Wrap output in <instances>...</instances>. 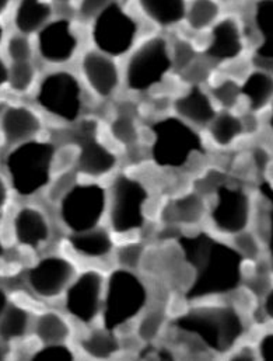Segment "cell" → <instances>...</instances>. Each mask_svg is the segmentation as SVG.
I'll list each match as a JSON object with an SVG mask.
<instances>
[{
	"label": "cell",
	"mask_w": 273,
	"mask_h": 361,
	"mask_svg": "<svg viewBox=\"0 0 273 361\" xmlns=\"http://www.w3.org/2000/svg\"><path fill=\"white\" fill-rule=\"evenodd\" d=\"M246 121L230 110L217 113L208 126L210 140L219 148L231 147L246 133Z\"/></svg>",
	"instance_id": "d4e9b609"
},
{
	"label": "cell",
	"mask_w": 273,
	"mask_h": 361,
	"mask_svg": "<svg viewBox=\"0 0 273 361\" xmlns=\"http://www.w3.org/2000/svg\"><path fill=\"white\" fill-rule=\"evenodd\" d=\"M0 359H1V353H0Z\"/></svg>",
	"instance_id": "6f0895ef"
},
{
	"label": "cell",
	"mask_w": 273,
	"mask_h": 361,
	"mask_svg": "<svg viewBox=\"0 0 273 361\" xmlns=\"http://www.w3.org/2000/svg\"><path fill=\"white\" fill-rule=\"evenodd\" d=\"M37 102L48 114L66 123H75L83 109L82 86L70 72H52L42 79Z\"/></svg>",
	"instance_id": "30bf717a"
},
{
	"label": "cell",
	"mask_w": 273,
	"mask_h": 361,
	"mask_svg": "<svg viewBox=\"0 0 273 361\" xmlns=\"http://www.w3.org/2000/svg\"><path fill=\"white\" fill-rule=\"evenodd\" d=\"M83 78L99 97H111L120 86V71L114 59L103 52L89 51L82 59Z\"/></svg>",
	"instance_id": "2e32d148"
},
{
	"label": "cell",
	"mask_w": 273,
	"mask_h": 361,
	"mask_svg": "<svg viewBox=\"0 0 273 361\" xmlns=\"http://www.w3.org/2000/svg\"><path fill=\"white\" fill-rule=\"evenodd\" d=\"M171 58H172V68L177 72L182 73L189 65H192L196 61V51L189 41L181 39L174 45Z\"/></svg>",
	"instance_id": "ab89813d"
},
{
	"label": "cell",
	"mask_w": 273,
	"mask_h": 361,
	"mask_svg": "<svg viewBox=\"0 0 273 361\" xmlns=\"http://www.w3.org/2000/svg\"><path fill=\"white\" fill-rule=\"evenodd\" d=\"M177 247L188 267L186 301H201L226 295L239 290L244 277V257L234 246L209 232L179 233Z\"/></svg>",
	"instance_id": "6da1fadb"
},
{
	"label": "cell",
	"mask_w": 273,
	"mask_h": 361,
	"mask_svg": "<svg viewBox=\"0 0 273 361\" xmlns=\"http://www.w3.org/2000/svg\"><path fill=\"white\" fill-rule=\"evenodd\" d=\"M174 328L205 350L227 355L234 350L244 335V321L233 305L202 304L189 308L174 321Z\"/></svg>",
	"instance_id": "7a4b0ae2"
},
{
	"label": "cell",
	"mask_w": 273,
	"mask_h": 361,
	"mask_svg": "<svg viewBox=\"0 0 273 361\" xmlns=\"http://www.w3.org/2000/svg\"><path fill=\"white\" fill-rule=\"evenodd\" d=\"M7 4H8V0H0V13H3L7 8Z\"/></svg>",
	"instance_id": "816d5d0a"
},
{
	"label": "cell",
	"mask_w": 273,
	"mask_h": 361,
	"mask_svg": "<svg viewBox=\"0 0 273 361\" xmlns=\"http://www.w3.org/2000/svg\"><path fill=\"white\" fill-rule=\"evenodd\" d=\"M34 334L42 345L66 343L72 335V328L63 315L55 311H46L37 318Z\"/></svg>",
	"instance_id": "83f0119b"
},
{
	"label": "cell",
	"mask_w": 273,
	"mask_h": 361,
	"mask_svg": "<svg viewBox=\"0 0 273 361\" xmlns=\"http://www.w3.org/2000/svg\"><path fill=\"white\" fill-rule=\"evenodd\" d=\"M13 235L20 246L34 250L39 249L51 236L48 218L37 207H21L13 219Z\"/></svg>",
	"instance_id": "e0dca14e"
},
{
	"label": "cell",
	"mask_w": 273,
	"mask_h": 361,
	"mask_svg": "<svg viewBox=\"0 0 273 361\" xmlns=\"http://www.w3.org/2000/svg\"><path fill=\"white\" fill-rule=\"evenodd\" d=\"M258 357L262 360L273 361V332L267 334L258 345Z\"/></svg>",
	"instance_id": "f6af8a7d"
},
{
	"label": "cell",
	"mask_w": 273,
	"mask_h": 361,
	"mask_svg": "<svg viewBox=\"0 0 273 361\" xmlns=\"http://www.w3.org/2000/svg\"><path fill=\"white\" fill-rule=\"evenodd\" d=\"M243 48V34L237 21L226 18L215 24L206 55L216 62H229L239 58Z\"/></svg>",
	"instance_id": "ffe728a7"
},
{
	"label": "cell",
	"mask_w": 273,
	"mask_h": 361,
	"mask_svg": "<svg viewBox=\"0 0 273 361\" xmlns=\"http://www.w3.org/2000/svg\"><path fill=\"white\" fill-rule=\"evenodd\" d=\"M107 211L108 192L97 181L75 183L59 202L61 219L72 233L100 226Z\"/></svg>",
	"instance_id": "8992f818"
},
{
	"label": "cell",
	"mask_w": 273,
	"mask_h": 361,
	"mask_svg": "<svg viewBox=\"0 0 273 361\" xmlns=\"http://www.w3.org/2000/svg\"><path fill=\"white\" fill-rule=\"evenodd\" d=\"M4 253V246H3V242H1V236H0V257L3 256Z\"/></svg>",
	"instance_id": "f5cc1de1"
},
{
	"label": "cell",
	"mask_w": 273,
	"mask_h": 361,
	"mask_svg": "<svg viewBox=\"0 0 273 361\" xmlns=\"http://www.w3.org/2000/svg\"><path fill=\"white\" fill-rule=\"evenodd\" d=\"M144 245L140 242H128L117 252V259L121 267L136 270L144 259Z\"/></svg>",
	"instance_id": "74e56055"
},
{
	"label": "cell",
	"mask_w": 273,
	"mask_h": 361,
	"mask_svg": "<svg viewBox=\"0 0 273 361\" xmlns=\"http://www.w3.org/2000/svg\"><path fill=\"white\" fill-rule=\"evenodd\" d=\"M75 144L79 148L76 171L89 179H100L110 175L118 165L117 155L99 140V124L94 120H84L77 124Z\"/></svg>",
	"instance_id": "7c38bea8"
},
{
	"label": "cell",
	"mask_w": 273,
	"mask_h": 361,
	"mask_svg": "<svg viewBox=\"0 0 273 361\" xmlns=\"http://www.w3.org/2000/svg\"><path fill=\"white\" fill-rule=\"evenodd\" d=\"M0 131L7 144L18 145L38 135L41 120L28 107L7 106L0 114Z\"/></svg>",
	"instance_id": "ac0fdd59"
},
{
	"label": "cell",
	"mask_w": 273,
	"mask_h": 361,
	"mask_svg": "<svg viewBox=\"0 0 273 361\" xmlns=\"http://www.w3.org/2000/svg\"><path fill=\"white\" fill-rule=\"evenodd\" d=\"M174 111L188 124L198 127H208L217 114L210 96L199 86H191L189 90L177 97Z\"/></svg>",
	"instance_id": "44dd1931"
},
{
	"label": "cell",
	"mask_w": 273,
	"mask_h": 361,
	"mask_svg": "<svg viewBox=\"0 0 273 361\" xmlns=\"http://www.w3.org/2000/svg\"><path fill=\"white\" fill-rule=\"evenodd\" d=\"M140 8L147 18L161 27H171L185 18V0H139Z\"/></svg>",
	"instance_id": "4316f807"
},
{
	"label": "cell",
	"mask_w": 273,
	"mask_h": 361,
	"mask_svg": "<svg viewBox=\"0 0 273 361\" xmlns=\"http://www.w3.org/2000/svg\"><path fill=\"white\" fill-rule=\"evenodd\" d=\"M113 138L124 147H135L139 140L136 121L128 113H121L111 123Z\"/></svg>",
	"instance_id": "e575fe53"
},
{
	"label": "cell",
	"mask_w": 273,
	"mask_h": 361,
	"mask_svg": "<svg viewBox=\"0 0 273 361\" xmlns=\"http://www.w3.org/2000/svg\"><path fill=\"white\" fill-rule=\"evenodd\" d=\"M172 69V58L164 38L153 37L139 45L127 65V86L132 92H147L158 86Z\"/></svg>",
	"instance_id": "ba28073f"
},
{
	"label": "cell",
	"mask_w": 273,
	"mask_h": 361,
	"mask_svg": "<svg viewBox=\"0 0 273 361\" xmlns=\"http://www.w3.org/2000/svg\"><path fill=\"white\" fill-rule=\"evenodd\" d=\"M151 159L155 166L181 171L196 155L205 154L199 134L179 117H165L151 126Z\"/></svg>",
	"instance_id": "277c9868"
},
{
	"label": "cell",
	"mask_w": 273,
	"mask_h": 361,
	"mask_svg": "<svg viewBox=\"0 0 273 361\" xmlns=\"http://www.w3.org/2000/svg\"><path fill=\"white\" fill-rule=\"evenodd\" d=\"M51 13V4L45 0H21L15 10L14 24L21 34L28 35L41 31L48 24Z\"/></svg>",
	"instance_id": "cb8c5ba5"
},
{
	"label": "cell",
	"mask_w": 273,
	"mask_h": 361,
	"mask_svg": "<svg viewBox=\"0 0 273 361\" xmlns=\"http://www.w3.org/2000/svg\"><path fill=\"white\" fill-rule=\"evenodd\" d=\"M70 249L84 259H104L114 250V239L110 231L97 226L84 232L70 233L68 238Z\"/></svg>",
	"instance_id": "7402d4cb"
},
{
	"label": "cell",
	"mask_w": 273,
	"mask_h": 361,
	"mask_svg": "<svg viewBox=\"0 0 273 361\" xmlns=\"http://www.w3.org/2000/svg\"><path fill=\"white\" fill-rule=\"evenodd\" d=\"M35 80V68L31 61L13 62L8 68V79L7 83L10 89L15 93L28 92Z\"/></svg>",
	"instance_id": "d6a6232c"
},
{
	"label": "cell",
	"mask_w": 273,
	"mask_h": 361,
	"mask_svg": "<svg viewBox=\"0 0 273 361\" xmlns=\"http://www.w3.org/2000/svg\"><path fill=\"white\" fill-rule=\"evenodd\" d=\"M75 279V264L65 256H46L38 260L27 273L31 291L45 300L58 298Z\"/></svg>",
	"instance_id": "5bb4252c"
},
{
	"label": "cell",
	"mask_w": 273,
	"mask_h": 361,
	"mask_svg": "<svg viewBox=\"0 0 273 361\" xmlns=\"http://www.w3.org/2000/svg\"><path fill=\"white\" fill-rule=\"evenodd\" d=\"M258 356H257V353L254 352V349L253 348H250V346H244V348H241V349H239V350H236L233 355H231V360H255Z\"/></svg>",
	"instance_id": "bcb514c9"
},
{
	"label": "cell",
	"mask_w": 273,
	"mask_h": 361,
	"mask_svg": "<svg viewBox=\"0 0 273 361\" xmlns=\"http://www.w3.org/2000/svg\"><path fill=\"white\" fill-rule=\"evenodd\" d=\"M241 94L253 113L264 110L273 102V76L267 71H255L241 85Z\"/></svg>",
	"instance_id": "603a6c76"
},
{
	"label": "cell",
	"mask_w": 273,
	"mask_h": 361,
	"mask_svg": "<svg viewBox=\"0 0 273 361\" xmlns=\"http://www.w3.org/2000/svg\"><path fill=\"white\" fill-rule=\"evenodd\" d=\"M8 79V68L4 65V62L0 59V87L7 83Z\"/></svg>",
	"instance_id": "681fc988"
},
{
	"label": "cell",
	"mask_w": 273,
	"mask_h": 361,
	"mask_svg": "<svg viewBox=\"0 0 273 361\" xmlns=\"http://www.w3.org/2000/svg\"><path fill=\"white\" fill-rule=\"evenodd\" d=\"M7 54L13 62L31 61L32 47L24 34L13 35L7 42Z\"/></svg>",
	"instance_id": "60d3db41"
},
{
	"label": "cell",
	"mask_w": 273,
	"mask_h": 361,
	"mask_svg": "<svg viewBox=\"0 0 273 361\" xmlns=\"http://www.w3.org/2000/svg\"><path fill=\"white\" fill-rule=\"evenodd\" d=\"M147 300V288L134 270L124 267L114 270L104 287L100 314L103 326L117 331L128 325L144 311Z\"/></svg>",
	"instance_id": "5b68a950"
},
{
	"label": "cell",
	"mask_w": 273,
	"mask_h": 361,
	"mask_svg": "<svg viewBox=\"0 0 273 361\" xmlns=\"http://www.w3.org/2000/svg\"><path fill=\"white\" fill-rule=\"evenodd\" d=\"M148 190L144 183L129 175H121L108 192V215L114 233L129 235L146 222Z\"/></svg>",
	"instance_id": "52a82bcc"
},
{
	"label": "cell",
	"mask_w": 273,
	"mask_h": 361,
	"mask_svg": "<svg viewBox=\"0 0 273 361\" xmlns=\"http://www.w3.org/2000/svg\"><path fill=\"white\" fill-rule=\"evenodd\" d=\"M136 21L118 1L103 10L93 25V41L97 49L111 58L129 52L136 39Z\"/></svg>",
	"instance_id": "8fae6325"
},
{
	"label": "cell",
	"mask_w": 273,
	"mask_h": 361,
	"mask_svg": "<svg viewBox=\"0 0 273 361\" xmlns=\"http://www.w3.org/2000/svg\"><path fill=\"white\" fill-rule=\"evenodd\" d=\"M148 346L141 350L140 357L147 360H174L172 353L165 348H155L151 346V343H147Z\"/></svg>",
	"instance_id": "ee69618b"
},
{
	"label": "cell",
	"mask_w": 273,
	"mask_h": 361,
	"mask_svg": "<svg viewBox=\"0 0 273 361\" xmlns=\"http://www.w3.org/2000/svg\"><path fill=\"white\" fill-rule=\"evenodd\" d=\"M182 78L192 83V86H199L201 82L206 80L209 78V71L205 65L199 63V62H193L192 65H189L184 72H182Z\"/></svg>",
	"instance_id": "b9f144b4"
},
{
	"label": "cell",
	"mask_w": 273,
	"mask_h": 361,
	"mask_svg": "<svg viewBox=\"0 0 273 361\" xmlns=\"http://www.w3.org/2000/svg\"><path fill=\"white\" fill-rule=\"evenodd\" d=\"M80 348L91 359L108 360L120 353L121 343L115 335V331L101 326L90 331L82 339Z\"/></svg>",
	"instance_id": "484cf974"
},
{
	"label": "cell",
	"mask_w": 273,
	"mask_h": 361,
	"mask_svg": "<svg viewBox=\"0 0 273 361\" xmlns=\"http://www.w3.org/2000/svg\"><path fill=\"white\" fill-rule=\"evenodd\" d=\"M75 359V352L66 343L44 345L31 356V360L37 361H73Z\"/></svg>",
	"instance_id": "f35d334b"
},
{
	"label": "cell",
	"mask_w": 273,
	"mask_h": 361,
	"mask_svg": "<svg viewBox=\"0 0 273 361\" xmlns=\"http://www.w3.org/2000/svg\"><path fill=\"white\" fill-rule=\"evenodd\" d=\"M219 11L220 7L215 0H193L186 8L185 18L192 30L202 31L216 21Z\"/></svg>",
	"instance_id": "1f68e13d"
},
{
	"label": "cell",
	"mask_w": 273,
	"mask_h": 361,
	"mask_svg": "<svg viewBox=\"0 0 273 361\" xmlns=\"http://www.w3.org/2000/svg\"><path fill=\"white\" fill-rule=\"evenodd\" d=\"M264 314L267 315V318H269L273 321V288H271L265 295H264Z\"/></svg>",
	"instance_id": "7dc6e473"
},
{
	"label": "cell",
	"mask_w": 273,
	"mask_h": 361,
	"mask_svg": "<svg viewBox=\"0 0 273 361\" xmlns=\"http://www.w3.org/2000/svg\"><path fill=\"white\" fill-rule=\"evenodd\" d=\"M106 280L103 273L87 269L73 279L65 291V310L83 325L93 324L103 308Z\"/></svg>",
	"instance_id": "4fadbf2b"
},
{
	"label": "cell",
	"mask_w": 273,
	"mask_h": 361,
	"mask_svg": "<svg viewBox=\"0 0 273 361\" xmlns=\"http://www.w3.org/2000/svg\"><path fill=\"white\" fill-rule=\"evenodd\" d=\"M77 37L68 20H56L41 28L38 49L41 56L53 65L69 62L77 51Z\"/></svg>",
	"instance_id": "9a60e30c"
},
{
	"label": "cell",
	"mask_w": 273,
	"mask_h": 361,
	"mask_svg": "<svg viewBox=\"0 0 273 361\" xmlns=\"http://www.w3.org/2000/svg\"><path fill=\"white\" fill-rule=\"evenodd\" d=\"M233 246L244 257V260H257L261 255V239L258 235L247 229L234 235Z\"/></svg>",
	"instance_id": "8d00e7d4"
},
{
	"label": "cell",
	"mask_w": 273,
	"mask_h": 361,
	"mask_svg": "<svg viewBox=\"0 0 273 361\" xmlns=\"http://www.w3.org/2000/svg\"><path fill=\"white\" fill-rule=\"evenodd\" d=\"M7 305H8L7 294H6V291L0 287V315L4 312V310L7 308Z\"/></svg>",
	"instance_id": "f907efd6"
},
{
	"label": "cell",
	"mask_w": 273,
	"mask_h": 361,
	"mask_svg": "<svg viewBox=\"0 0 273 361\" xmlns=\"http://www.w3.org/2000/svg\"><path fill=\"white\" fill-rule=\"evenodd\" d=\"M1 38H3V27L0 25V42H1Z\"/></svg>",
	"instance_id": "11a10c76"
},
{
	"label": "cell",
	"mask_w": 273,
	"mask_h": 361,
	"mask_svg": "<svg viewBox=\"0 0 273 361\" xmlns=\"http://www.w3.org/2000/svg\"><path fill=\"white\" fill-rule=\"evenodd\" d=\"M255 24L261 35L258 59H273V0H260L255 7Z\"/></svg>",
	"instance_id": "f546056e"
},
{
	"label": "cell",
	"mask_w": 273,
	"mask_h": 361,
	"mask_svg": "<svg viewBox=\"0 0 273 361\" xmlns=\"http://www.w3.org/2000/svg\"><path fill=\"white\" fill-rule=\"evenodd\" d=\"M114 0H82L80 14L84 18L97 17L103 10H106Z\"/></svg>",
	"instance_id": "7bdbcfd3"
},
{
	"label": "cell",
	"mask_w": 273,
	"mask_h": 361,
	"mask_svg": "<svg viewBox=\"0 0 273 361\" xmlns=\"http://www.w3.org/2000/svg\"><path fill=\"white\" fill-rule=\"evenodd\" d=\"M55 162L56 151L52 144L31 140L14 145L4 166L11 188L23 197H31L51 184Z\"/></svg>",
	"instance_id": "3957f363"
},
{
	"label": "cell",
	"mask_w": 273,
	"mask_h": 361,
	"mask_svg": "<svg viewBox=\"0 0 273 361\" xmlns=\"http://www.w3.org/2000/svg\"><path fill=\"white\" fill-rule=\"evenodd\" d=\"M209 216L219 233L234 236L247 229L253 205L248 192L240 184L222 180L212 190Z\"/></svg>",
	"instance_id": "9c48e42d"
},
{
	"label": "cell",
	"mask_w": 273,
	"mask_h": 361,
	"mask_svg": "<svg viewBox=\"0 0 273 361\" xmlns=\"http://www.w3.org/2000/svg\"><path fill=\"white\" fill-rule=\"evenodd\" d=\"M7 201H8V185L0 176V211L6 207Z\"/></svg>",
	"instance_id": "c3c4849f"
},
{
	"label": "cell",
	"mask_w": 273,
	"mask_h": 361,
	"mask_svg": "<svg viewBox=\"0 0 273 361\" xmlns=\"http://www.w3.org/2000/svg\"><path fill=\"white\" fill-rule=\"evenodd\" d=\"M212 96L213 100L219 103L224 110H231L243 99L241 86L233 79H223L212 87Z\"/></svg>",
	"instance_id": "d590c367"
},
{
	"label": "cell",
	"mask_w": 273,
	"mask_h": 361,
	"mask_svg": "<svg viewBox=\"0 0 273 361\" xmlns=\"http://www.w3.org/2000/svg\"><path fill=\"white\" fill-rule=\"evenodd\" d=\"M269 123H271V128H272V133H273V106H272V114H271V120H269Z\"/></svg>",
	"instance_id": "db71d44e"
},
{
	"label": "cell",
	"mask_w": 273,
	"mask_h": 361,
	"mask_svg": "<svg viewBox=\"0 0 273 361\" xmlns=\"http://www.w3.org/2000/svg\"><path fill=\"white\" fill-rule=\"evenodd\" d=\"M271 271L273 273V257H272V262H271Z\"/></svg>",
	"instance_id": "9f6ffc18"
},
{
	"label": "cell",
	"mask_w": 273,
	"mask_h": 361,
	"mask_svg": "<svg viewBox=\"0 0 273 361\" xmlns=\"http://www.w3.org/2000/svg\"><path fill=\"white\" fill-rule=\"evenodd\" d=\"M261 208L258 211V238L267 245L273 257V185L269 181L260 184Z\"/></svg>",
	"instance_id": "4dcf8cb0"
},
{
	"label": "cell",
	"mask_w": 273,
	"mask_h": 361,
	"mask_svg": "<svg viewBox=\"0 0 273 361\" xmlns=\"http://www.w3.org/2000/svg\"><path fill=\"white\" fill-rule=\"evenodd\" d=\"M206 212L208 205L203 194L188 191L170 200L161 208V221L172 226H195L202 222Z\"/></svg>",
	"instance_id": "d6986e66"
},
{
	"label": "cell",
	"mask_w": 273,
	"mask_h": 361,
	"mask_svg": "<svg viewBox=\"0 0 273 361\" xmlns=\"http://www.w3.org/2000/svg\"><path fill=\"white\" fill-rule=\"evenodd\" d=\"M165 314L161 310H150L141 315L137 324L136 335L144 343H151L164 329Z\"/></svg>",
	"instance_id": "836d02e7"
},
{
	"label": "cell",
	"mask_w": 273,
	"mask_h": 361,
	"mask_svg": "<svg viewBox=\"0 0 273 361\" xmlns=\"http://www.w3.org/2000/svg\"><path fill=\"white\" fill-rule=\"evenodd\" d=\"M31 325L30 312L15 304H8L0 315V341L13 343L23 339Z\"/></svg>",
	"instance_id": "f1b7e54d"
}]
</instances>
